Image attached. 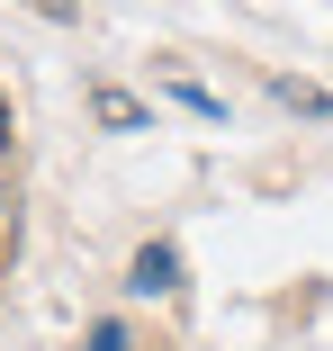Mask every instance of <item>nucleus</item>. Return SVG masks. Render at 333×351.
Listing matches in <instances>:
<instances>
[{"instance_id":"f257e3e1","label":"nucleus","mask_w":333,"mask_h":351,"mask_svg":"<svg viewBox=\"0 0 333 351\" xmlns=\"http://www.w3.org/2000/svg\"><path fill=\"white\" fill-rule=\"evenodd\" d=\"M126 289H136V298H171V289H180V252H171V243H145L136 270H126Z\"/></svg>"},{"instance_id":"f03ea898","label":"nucleus","mask_w":333,"mask_h":351,"mask_svg":"<svg viewBox=\"0 0 333 351\" xmlns=\"http://www.w3.org/2000/svg\"><path fill=\"white\" fill-rule=\"evenodd\" d=\"M99 117H108V126H145V108H136V99H117V90H99Z\"/></svg>"},{"instance_id":"7ed1b4c3","label":"nucleus","mask_w":333,"mask_h":351,"mask_svg":"<svg viewBox=\"0 0 333 351\" xmlns=\"http://www.w3.org/2000/svg\"><path fill=\"white\" fill-rule=\"evenodd\" d=\"M90 351H126V324H99V333H90Z\"/></svg>"},{"instance_id":"20e7f679","label":"nucleus","mask_w":333,"mask_h":351,"mask_svg":"<svg viewBox=\"0 0 333 351\" xmlns=\"http://www.w3.org/2000/svg\"><path fill=\"white\" fill-rule=\"evenodd\" d=\"M0 154H10V99H0Z\"/></svg>"}]
</instances>
